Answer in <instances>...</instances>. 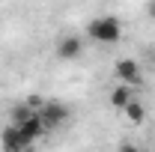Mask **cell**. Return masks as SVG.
I'll use <instances>...</instances> for the list:
<instances>
[{
	"label": "cell",
	"mask_w": 155,
	"mask_h": 152,
	"mask_svg": "<svg viewBox=\"0 0 155 152\" xmlns=\"http://www.w3.org/2000/svg\"><path fill=\"white\" fill-rule=\"evenodd\" d=\"M87 39L98 45H116L122 39V24L116 15H98L87 24Z\"/></svg>",
	"instance_id": "obj_1"
},
{
	"label": "cell",
	"mask_w": 155,
	"mask_h": 152,
	"mask_svg": "<svg viewBox=\"0 0 155 152\" xmlns=\"http://www.w3.org/2000/svg\"><path fill=\"white\" fill-rule=\"evenodd\" d=\"M114 75L119 84H128V87H140V81H143V75H140V63L131 57H122L114 63Z\"/></svg>",
	"instance_id": "obj_2"
},
{
	"label": "cell",
	"mask_w": 155,
	"mask_h": 152,
	"mask_svg": "<svg viewBox=\"0 0 155 152\" xmlns=\"http://www.w3.org/2000/svg\"><path fill=\"white\" fill-rule=\"evenodd\" d=\"M0 149L3 152H33V146L21 137L18 125L12 122V125H6V128L0 131Z\"/></svg>",
	"instance_id": "obj_3"
},
{
	"label": "cell",
	"mask_w": 155,
	"mask_h": 152,
	"mask_svg": "<svg viewBox=\"0 0 155 152\" xmlns=\"http://www.w3.org/2000/svg\"><path fill=\"white\" fill-rule=\"evenodd\" d=\"M39 116L45 119L48 128H57V125H63V122L69 119V107H66L63 101H45L42 111H39Z\"/></svg>",
	"instance_id": "obj_4"
},
{
	"label": "cell",
	"mask_w": 155,
	"mask_h": 152,
	"mask_svg": "<svg viewBox=\"0 0 155 152\" xmlns=\"http://www.w3.org/2000/svg\"><path fill=\"white\" fill-rule=\"evenodd\" d=\"M15 125H18V131H21V137H24V140H27V143H30V146H33V143H36L39 137H42V134L48 131V125H45V119H42V116H39V114H33V116H27V119H24V122H15Z\"/></svg>",
	"instance_id": "obj_5"
},
{
	"label": "cell",
	"mask_w": 155,
	"mask_h": 152,
	"mask_svg": "<svg viewBox=\"0 0 155 152\" xmlns=\"http://www.w3.org/2000/svg\"><path fill=\"white\" fill-rule=\"evenodd\" d=\"M84 54V39L81 36H63L57 42V57L60 60H78Z\"/></svg>",
	"instance_id": "obj_6"
},
{
	"label": "cell",
	"mask_w": 155,
	"mask_h": 152,
	"mask_svg": "<svg viewBox=\"0 0 155 152\" xmlns=\"http://www.w3.org/2000/svg\"><path fill=\"white\" fill-rule=\"evenodd\" d=\"M131 98H134V87H128V84H119V81H116V87L110 90V107L122 111Z\"/></svg>",
	"instance_id": "obj_7"
},
{
	"label": "cell",
	"mask_w": 155,
	"mask_h": 152,
	"mask_svg": "<svg viewBox=\"0 0 155 152\" xmlns=\"http://www.w3.org/2000/svg\"><path fill=\"white\" fill-rule=\"evenodd\" d=\"M122 114H125V119H128L131 125H140V122L146 119V107H143V104H140L137 98H131V101H128V104L122 107Z\"/></svg>",
	"instance_id": "obj_8"
},
{
	"label": "cell",
	"mask_w": 155,
	"mask_h": 152,
	"mask_svg": "<svg viewBox=\"0 0 155 152\" xmlns=\"http://www.w3.org/2000/svg\"><path fill=\"white\" fill-rule=\"evenodd\" d=\"M24 104H27V107H30V111H42V104H45V98H42V95H27V101H24Z\"/></svg>",
	"instance_id": "obj_9"
},
{
	"label": "cell",
	"mask_w": 155,
	"mask_h": 152,
	"mask_svg": "<svg viewBox=\"0 0 155 152\" xmlns=\"http://www.w3.org/2000/svg\"><path fill=\"white\" fill-rule=\"evenodd\" d=\"M116 152H140V146H134L131 140H122V143H119V149H116Z\"/></svg>",
	"instance_id": "obj_10"
},
{
	"label": "cell",
	"mask_w": 155,
	"mask_h": 152,
	"mask_svg": "<svg viewBox=\"0 0 155 152\" xmlns=\"http://www.w3.org/2000/svg\"><path fill=\"white\" fill-rule=\"evenodd\" d=\"M146 15L155 21V0H149V3H146Z\"/></svg>",
	"instance_id": "obj_11"
}]
</instances>
